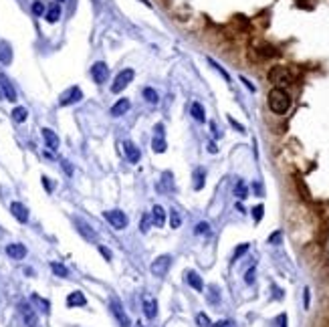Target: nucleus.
Instances as JSON below:
<instances>
[{"instance_id":"f257e3e1","label":"nucleus","mask_w":329,"mask_h":327,"mask_svg":"<svg viewBox=\"0 0 329 327\" xmlns=\"http://www.w3.org/2000/svg\"><path fill=\"white\" fill-rule=\"evenodd\" d=\"M291 107V97L285 89H279V87H273L271 93H269V109L277 116H283L287 113Z\"/></svg>"},{"instance_id":"f03ea898","label":"nucleus","mask_w":329,"mask_h":327,"mask_svg":"<svg viewBox=\"0 0 329 327\" xmlns=\"http://www.w3.org/2000/svg\"><path fill=\"white\" fill-rule=\"evenodd\" d=\"M269 81H271L275 87L285 89L287 85L293 83V75H291V71H289L287 67H273V69L269 71Z\"/></svg>"},{"instance_id":"7ed1b4c3","label":"nucleus","mask_w":329,"mask_h":327,"mask_svg":"<svg viewBox=\"0 0 329 327\" xmlns=\"http://www.w3.org/2000/svg\"><path fill=\"white\" fill-rule=\"evenodd\" d=\"M103 216H105V220L115 228V231H123V228L129 224V220H127V214L123 210H107V212H103Z\"/></svg>"},{"instance_id":"20e7f679","label":"nucleus","mask_w":329,"mask_h":327,"mask_svg":"<svg viewBox=\"0 0 329 327\" xmlns=\"http://www.w3.org/2000/svg\"><path fill=\"white\" fill-rule=\"evenodd\" d=\"M109 311H111V315H113L115 319H118V323H119L121 327H131V321H129L127 313L123 311V305L119 303L118 297H111V299H109Z\"/></svg>"},{"instance_id":"39448f33","label":"nucleus","mask_w":329,"mask_h":327,"mask_svg":"<svg viewBox=\"0 0 329 327\" xmlns=\"http://www.w3.org/2000/svg\"><path fill=\"white\" fill-rule=\"evenodd\" d=\"M170 265H172V257H170V255H160V257L154 260V263H152L150 271H152L154 277H160V279H162V277H166Z\"/></svg>"},{"instance_id":"423d86ee","label":"nucleus","mask_w":329,"mask_h":327,"mask_svg":"<svg viewBox=\"0 0 329 327\" xmlns=\"http://www.w3.org/2000/svg\"><path fill=\"white\" fill-rule=\"evenodd\" d=\"M134 77H136L134 69H123L118 77H115L113 85H111V91H113V93H121V91L131 83V81H134Z\"/></svg>"},{"instance_id":"0eeeda50","label":"nucleus","mask_w":329,"mask_h":327,"mask_svg":"<svg viewBox=\"0 0 329 327\" xmlns=\"http://www.w3.org/2000/svg\"><path fill=\"white\" fill-rule=\"evenodd\" d=\"M91 77H93V81H95L97 85H103L105 81H107V77H109V67L103 61H97L91 67Z\"/></svg>"},{"instance_id":"6e6552de","label":"nucleus","mask_w":329,"mask_h":327,"mask_svg":"<svg viewBox=\"0 0 329 327\" xmlns=\"http://www.w3.org/2000/svg\"><path fill=\"white\" fill-rule=\"evenodd\" d=\"M81 99H83V93H81V89H79V87H71V89H67V91L61 95L59 105L67 107V105H73V103H77V101H81Z\"/></svg>"},{"instance_id":"1a4fd4ad","label":"nucleus","mask_w":329,"mask_h":327,"mask_svg":"<svg viewBox=\"0 0 329 327\" xmlns=\"http://www.w3.org/2000/svg\"><path fill=\"white\" fill-rule=\"evenodd\" d=\"M19 309H21V315H23V319H24L26 327H39V317H37V311H35V309H32L28 303H21V305H19Z\"/></svg>"},{"instance_id":"9d476101","label":"nucleus","mask_w":329,"mask_h":327,"mask_svg":"<svg viewBox=\"0 0 329 327\" xmlns=\"http://www.w3.org/2000/svg\"><path fill=\"white\" fill-rule=\"evenodd\" d=\"M75 222V226H77V233L81 234V236H83L85 240H89V242H95V238H97V234H95V231H93V228L85 222V220H81V218H75L73 220Z\"/></svg>"},{"instance_id":"9b49d317","label":"nucleus","mask_w":329,"mask_h":327,"mask_svg":"<svg viewBox=\"0 0 329 327\" xmlns=\"http://www.w3.org/2000/svg\"><path fill=\"white\" fill-rule=\"evenodd\" d=\"M0 89H2V93H4V99L16 101V91H14L12 83H10V79L6 75H2V73H0Z\"/></svg>"},{"instance_id":"f8f14e48","label":"nucleus","mask_w":329,"mask_h":327,"mask_svg":"<svg viewBox=\"0 0 329 327\" xmlns=\"http://www.w3.org/2000/svg\"><path fill=\"white\" fill-rule=\"evenodd\" d=\"M123 152H125V156H127V160L131 162V164H138L140 162V158H141V154H140V148L134 143V141H129V140H125L123 141Z\"/></svg>"},{"instance_id":"ddd939ff","label":"nucleus","mask_w":329,"mask_h":327,"mask_svg":"<svg viewBox=\"0 0 329 327\" xmlns=\"http://www.w3.org/2000/svg\"><path fill=\"white\" fill-rule=\"evenodd\" d=\"M10 212H12V216L19 220L21 224L28 222V210H26L24 204H21V202H12V204H10Z\"/></svg>"},{"instance_id":"4468645a","label":"nucleus","mask_w":329,"mask_h":327,"mask_svg":"<svg viewBox=\"0 0 329 327\" xmlns=\"http://www.w3.org/2000/svg\"><path fill=\"white\" fill-rule=\"evenodd\" d=\"M43 138H45V143H47L48 150H53V152L59 150V136L53 132V129L43 127Z\"/></svg>"},{"instance_id":"2eb2a0df","label":"nucleus","mask_w":329,"mask_h":327,"mask_svg":"<svg viewBox=\"0 0 329 327\" xmlns=\"http://www.w3.org/2000/svg\"><path fill=\"white\" fill-rule=\"evenodd\" d=\"M6 255L10 258H14V260H21V258L26 257V249H24V244H21V242H12V244L6 247Z\"/></svg>"},{"instance_id":"dca6fc26","label":"nucleus","mask_w":329,"mask_h":327,"mask_svg":"<svg viewBox=\"0 0 329 327\" xmlns=\"http://www.w3.org/2000/svg\"><path fill=\"white\" fill-rule=\"evenodd\" d=\"M184 279H186V283H188L192 289H196V291H202V289H204V283H202L200 275L196 273V271H186V273H184Z\"/></svg>"},{"instance_id":"f3484780","label":"nucleus","mask_w":329,"mask_h":327,"mask_svg":"<svg viewBox=\"0 0 329 327\" xmlns=\"http://www.w3.org/2000/svg\"><path fill=\"white\" fill-rule=\"evenodd\" d=\"M129 107H131V101L123 97V99H119L118 103H115V105L111 107V111H109V113H111L113 117H121L123 113H127V111H129Z\"/></svg>"},{"instance_id":"a211bd4d","label":"nucleus","mask_w":329,"mask_h":327,"mask_svg":"<svg viewBox=\"0 0 329 327\" xmlns=\"http://www.w3.org/2000/svg\"><path fill=\"white\" fill-rule=\"evenodd\" d=\"M87 305V299L85 295L81 291H73L69 293V297H67V307H85Z\"/></svg>"},{"instance_id":"6ab92c4d","label":"nucleus","mask_w":329,"mask_h":327,"mask_svg":"<svg viewBox=\"0 0 329 327\" xmlns=\"http://www.w3.org/2000/svg\"><path fill=\"white\" fill-rule=\"evenodd\" d=\"M152 222L156 228H162L164 224H166V212H164V208L160 204H156L152 208Z\"/></svg>"},{"instance_id":"aec40b11","label":"nucleus","mask_w":329,"mask_h":327,"mask_svg":"<svg viewBox=\"0 0 329 327\" xmlns=\"http://www.w3.org/2000/svg\"><path fill=\"white\" fill-rule=\"evenodd\" d=\"M143 313H145L147 319H154L158 315V303H156V299L143 297Z\"/></svg>"},{"instance_id":"412c9836","label":"nucleus","mask_w":329,"mask_h":327,"mask_svg":"<svg viewBox=\"0 0 329 327\" xmlns=\"http://www.w3.org/2000/svg\"><path fill=\"white\" fill-rule=\"evenodd\" d=\"M190 113H192V117H194L196 121H200V123L206 121V111H204V107H202L198 101H194V103L190 105Z\"/></svg>"},{"instance_id":"4be33fe9","label":"nucleus","mask_w":329,"mask_h":327,"mask_svg":"<svg viewBox=\"0 0 329 327\" xmlns=\"http://www.w3.org/2000/svg\"><path fill=\"white\" fill-rule=\"evenodd\" d=\"M12 61V47L6 41H0V63L8 65Z\"/></svg>"},{"instance_id":"5701e85b","label":"nucleus","mask_w":329,"mask_h":327,"mask_svg":"<svg viewBox=\"0 0 329 327\" xmlns=\"http://www.w3.org/2000/svg\"><path fill=\"white\" fill-rule=\"evenodd\" d=\"M206 182V172L204 168H196L194 170V190H202Z\"/></svg>"},{"instance_id":"b1692460","label":"nucleus","mask_w":329,"mask_h":327,"mask_svg":"<svg viewBox=\"0 0 329 327\" xmlns=\"http://www.w3.org/2000/svg\"><path fill=\"white\" fill-rule=\"evenodd\" d=\"M45 19H47V23H51V24H55L59 19H61V6L59 4H53L51 8L47 10V14H45Z\"/></svg>"},{"instance_id":"393cba45","label":"nucleus","mask_w":329,"mask_h":327,"mask_svg":"<svg viewBox=\"0 0 329 327\" xmlns=\"http://www.w3.org/2000/svg\"><path fill=\"white\" fill-rule=\"evenodd\" d=\"M141 95H143V99H145L147 103H152V105H156V103L160 101L158 91H156V89H152V87H145V89L141 91Z\"/></svg>"},{"instance_id":"a878e982","label":"nucleus","mask_w":329,"mask_h":327,"mask_svg":"<svg viewBox=\"0 0 329 327\" xmlns=\"http://www.w3.org/2000/svg\"><path fill=\"white\" fill-rule=\"evenodd\" d=\"M166 148H168L166 140H164V138H160V136H154V141H152V150H154L156 154H164V152H166Z\"/></svg>"},{"instance_id":"bb28decb","label":"nucleus","mask_w":329,"mask_h":327,"mask_svg":"<svg viewBox=\"0 0 329 327\" xmlns=\"http://www.w3.org/2000/svg\"><path fill=\"white\" fill-rule=\"evenodd\" d=\"M235 196H236L238 200H244L246 196H249V188H246V184L242 182V180H238L236 186H235Z\"/></svg>"},{"instance_id":"cd10ccee","label":"nucleus","mask_w":329,"mask_h":327,"mask_svg":"<svg viewBox=\"0 0 329 327\" xmlns=\"http://www.w3.org/2000/svg\"><path fill=\"white\" fill-rule=\"evenodd\" d=\"M208 303L210 305H218L220 303V293H218L216 285H210V289H208Z\"/></svg>"},{"instance_id":"c85d7f7f","label":"nucleus","mask_w":329,"mask_h":327,"mask_svg":"<svg viewBox=\"0 0 329 327\" xmlns=\"http://www.w3.org/2000/svg\"><path fill=\"white\" fill-rule=\"evenodd\" d=\"M26 117H28L26 107H14V111H12V119H14V121L23 123V121H26Z\"/></svg>"},{"instance_id":"c756f323","label":"nucleus","mask_w":329,"mask_h":327,"mask_svg":"<svg viewBox=\"0 0 329 327\" xmlns=\"http://www.w3.org/2000/svg\"><path fill=\"white\" fill-rule=\"evenodd\" d=\"M51 271L57 275V277H69V269L65 267V265H61V263H51Z\"/></svg>"},{"instance_id":"7c9ffc66","label":"nucleus","mask_w":329,"mask_h":327,"mask_svg":"<svg viewBox=\"0 0 329 327\" xmlns=\"http://www.w3.org/2000/svg\"><path fill=\"white\" fill-rule=\"evenodd\" d=\"M180 224H182V216H180V212H178L176 208H172V210H170V226H172V228H178Z\"/></svg>"},{"instance_id":"2f4dec72","label":"nucleus","mask_w":329,"mask_h":327,"mask_svg":"<svg viewBox=\"0 0 329 327\" xmlns=\"http://www.w3.org/2000/svg\"><path fill=\"white\" fill-rule=\"evenodd\" d=\"M194 234H204V236H208L210 234V224L208 222H198L196 224V228H194Z\"/></svg>"},{"instance_id":"473e14b6","label":"nucleus","mask_w":329,"mask_h":327,"mask_svg":"<svg viewBox=\"0 0 329 327\" xmlns=\"http://www.w3.org/2000/svg\"><path fill=\"white\" fill-rule=\"evenodd\" d=\"M196 323H198V327H212V321L206 313H198L196 315Z\"/></svg>"},{"instance_id":"72a5a7b5","label":"nucleus","mask_w":329,"mask_h":327,"mask_svg":"<svg viewBox=\"0 0 329 327\" xmlns=\"http://www.w3.org/2000/svg\"><path fill=\"white\" fill-rule=\"evenodd\" d=\"M32 301H35V303H39V305H41V309H43V313H48V311H51V305H48V301H47V299H41L39 295H32Z\"/></svg>"},{"instance_id":"f704fd0d","label":"nucleus","mask_w":329,"mask_h":327,"mask_svg":"<svg viewBox=\"0 0 329 327\" xmlns=\"http://www.w3.org/2000/svg\"><path fill=\"white\" fill-rule=\"evenodd\" d=\"M140 228H141L143 234L150 231V214H143V216H141V226H140Z\"/></svg>"},{"instance_id":"c9c22d12","label":"nucleus","mask_w":329,"mask_h":327,"mask_svg":"<svg viewBox=\"0 0 329 327\" xmlns=\"http://www.w3.org/2000/svg\"><path fill=\"white\" fill-rule=\"evenodd\" d=\"M262 212H265V206H262V204H258V206H255V208H253V216H255V220H257V222L262 218Z\"/></svg>"},{"instance_id":"e433bc0d","label":"nucleus","mask_w":329,"mask_h":327,"mask_svg":"<svg viewBox=\"0 0 329 327\" xmlns=\"http://www.w3.org/2000/svg\"><path fill=\"white\" fill-rule=\"evenodd\" d=\"M208 63H210V65H212V67H214V69H216V71H218V73H220V75H222V77H224L226 81H230V77H228V73H226V71H224V69L220 67V65H218V63H214V61H212V59H208Z\"/></svg>"},{"instance_id":"4c0bfd02","label":"nucleus","mask_w":329,"mask_h":327,"mask_svg":"<svg viewBox=\"0 0 329 327\" xmlns=\"http://www.w3.org/2000/svg\"><path fill=\"white\" fill-rule=\"evenodd\" d=\"M32 12H35L37 16H41L45 12V4L41 2V0H37V2H32Z\"/></svg>"},{"instance_id":"58836bf2","label":"nucleus","mask_w":329,"mask_h":327,"mask_svg":"<svg viewBox=\"0 0 329 327\" xmlns=\"http://www.w3.org/2000/svg\"><path fill=\"white\" fill-rule=\"evenodd\" d=\"M246 251H249V244H246V242H244V244H240V247H238V249L235 251V255H233V258L236 260V258H238V257H242V255H244Z\"/></svg>"},{"instance_id":"ea45409f","label":"nucleus","mask_w":329,"mask_h":327,"mask_svg":"<svg viewBox=\"0 0 329 327\" xmlns=\"http://www.w3.org/2000/svg\"><path fill=\"white\" fill-rule=\"evenodd\" d=\"M244 283H246V285H253V283H255V269H249V271H246V275H244Z\"/></svg>"},{"instance_id":"a19ab883","label":"nucleus","mask_w":329,"mask_h":327,"mask_svg":"<svg viewBox=\"0 0 329 327\" xmlns=\"http://www.w3.org/2000/svg\"><path fill=\"white\" fill-rule=\"evenodd\" d=\"M269 242H271V244H279V242H281V233L271 234V236H269Z\"/></svg>"},{"instance_id":"79ce46f5","label":"nucleus","mask_w":329,"mask_h":327,"mask_svg":"<svg viewBox=\"0 0 329 327\" xmlns=\"http://www.w3.org/2000/svg\"><path fill=\"white\" fill-rule=\"evenodd\" d=\"M99 253L105 257V260H111V251H109V249H105V247H99Z\"/></svg>"},{"instance_id":"37998d69","label":"nucleus","mask_w":329,"mask_h":327,"mask_svg":"<svg viewBox=\"0 0 329 327\" xmlns=\"http://www.w3.org/2000/svg\"><path fill=\"white\" fill-rule=\"evenodd\" d=\"M154 132H156V136L164 138V123H158V125H156V129H154Z\"/></svg>"},{"instance_id":"c03bdc74","label":"nucleus","mask_w":329,"mask_h":327,"mask_svg":"<svg viewBox=\"0 0 329 327\" xmlns=\"http://www.w3.org/2000/svg\"><path fill=\"white\" fill-rule=\"evenodd\" d=\"M208 152H210V154H216V152H218V148H216V143H214V141H210V143H208Z\"/></svg>"},{"instance_id":"a18cd8bd","label":"nucleus","mask_w":329,"mask_h":327,"mask_svg":"<svg viewBox=\"0 0 329 327\" xmlns=\"http://www.w3.org/2000/svg\"><path fill=\"white\" fill-rule=\"evenodd\" d=\"M63 170H65V172H67V174H69V176H71V174H73V168H71V166H69V162H63Z\"/></svg>"},{"instance_id":"49530a36","label":"nucleus","mask_w":329,"mask_h":327,"mask_svg":"<svg viewBox=\"0 0 329 327\" xmlns=\"http://www.w3.org/2000/svg\"><path fill=\"white\" fill-rule=\"evenodd\" d=\"M242 83H244V85H246V87H249V89H251V91H255V85H253V83H251V81H249V79H244V77H242Z\"/></svg>"},{"instance_id":"de8ad7c7","label":"nucleus","mask_w":329,"mask_h":327,"mask_svg":"<svg viewBox=\"0 0 329 327\" xmlns=\"http://www.w3.org/2000/svg\"><path fill=\"white\" fill-rule=\"evenodd\" d=\"M43 184H45V188H47L48 192H51V190H53V188H51V184H48V178H45V176H43Z\"/></svg>"},{"instance_id":"09e8293b","label":"nucleus","mask_w":329,"mask_h":327,"mask_svg":"<svg viewBox=\"0 0 329 327\" xmlns=\"http://www.w3.org/2000/svg\"><path fill=\"white\" fill-rule=\"evenodd\" d=\"M220 327H236V323H235V321H222Z\"/></svg>"},{"instance_id":"8fccbe9b","label":"nucleus","mask_w":329,"mask_h":327,"mask_svg":"<svg viewBox=\"0 0 329 327\" xmlns=\"http://www.w3.org/2000/svg\"><path fill=\"white\" fill-rule=\"evenodd\" d=\"M303 293H305V309H307L309 307V289H305Z\"/></svg>"},{"instance_id":"3c124183","label":"nucleus","mask_w":329,"mask_h":327,"mask_svg":"<svg viewBox=\"0 0 329 327\" xmlns=\"http://www.w3.org/2000/svg\"><path fill=\"white\" fill-rule=\"evenodd\" d=\"M136 327H143V325H141V323H138V325H136Z\"/></svg>"},{"instance_id":"603ef678","label":"nucleus","mask_w":329,"mask_h":327,"mask_svg":"<svg viewBox=\"0 0 329 327\" xmlns=\"http://www.w3.org/2000/svg\"><path fill=\"white\" fill-rule=\"evenodd\" d=\"M57 2H63V0H57Z\"/></svg>"}]
</instances>
